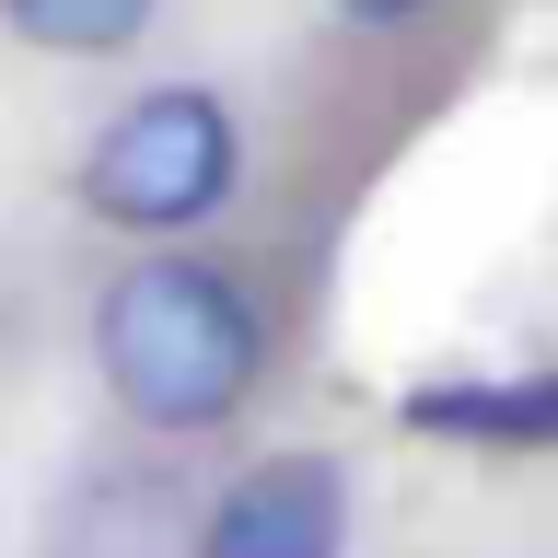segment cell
<instances>
[{
    "label": "cell",
    "mask_w": 558,
    "mask_h": 558,
    "mask_svg": "<svg viewBox=\"0 0 558 558\" xmlns=\"http://www.w3.org/2000/svg\"><path fill=\"white\" fill-rule=\"evenodd\" d=\"M94 361L140 430H221L256 396V314H244V291L221 268L151 256V268H129L105 291Z\"/></svg>",
    "instance_id": "cell-1"
},
{
    "label": "cell",
    "mask_w": 558,
    "mask_h": 558,
    "mask_svg": "<svg viewBox=\"0 0 558 558\" xmlns=\"http://www.w3.org/2000/svg\"><path fill=\"white\" fill-rule=\"evenodd\" d=\"M233 117H221V94H198V82H163V94H140L129 117H105L94 151H82V198L105 209V221H129V233H186V221H209V209L233 198Z\"/></svg>",
    "instance_id": "cell-2"
},
{
    "label": "cell",
    "mask_w": 558,
    "mask_h": 558,
    "mask_svg": "<svg viewBox=\"0 0 558 558\" xmlns=\"http://www.w3.org/2000/svg\"><path fill=\"white\" fill-rule=\"evenodd\" d=\"M349 547V488L326 453L256 465L244 488H221V512L198 523V558H338Z\"/></svg>",
    "instance_id": "cell-3"
},
{
    "label": "cell",
    "mask_w": 558,
    "mask_h": 558,
    "mask_svg": "<svg viewBox=\"0 0 558 558\" xmlns=\"http://www.w3.org/2000/svg\"><path fill=\"white\" fill-rule=\"evenodd\" d=\"M47 558H198V512H186L163 477L105 465V477H82V488L59 500Z\"/></svg>",
    "instance_id": "cell-4"
},
{
    "label": "cell",
    "mask_w": 558,
    "mask_h": 558,
    "mask_svg": "<svg viewBox=\"0 0 558 558\" xmlns=\"http://www.w3.org/2000/svg\"><path fill=\"white\" fill-rule=\"evenodd\" d=\"M418 430H453V442H512V453H535V442H558V373H500V384H430L418 396Z\"/></svg>",
    "instance_id": "cell-5"
},
{
    "label": "cell",
    "mask_w": 558,
    "mask_h": 558,
    "mask_svg": "<svg viewBox=\"0 0 558 558\" xmlns=\"http://www.w3.org/2000/svg\"><path fill=\"white\" fill-rule=\"evenodd\" d=\"M12 24L35 47H59V59H105V47H129L151 24V0H12Z\"/></svg>",
    "instance_id": "cell-6"
},
{
    "label": "cell",
    "mask_w": 558,
    "mask_h": 558,
    "mask_svg": "<svg viewBox=\"0 0 558 558\" xmlns=\"http://www.w3.org/2000/svg\"><path fill=\"white\" fill-rule=\"evenodd\" d=\"M338 12H361V24H408L418 0H338Z\"/></svg>",
    "instance_id": "cell-7"
},
{
    "label": "cell",
    "mask_w": 558,
    "mask_h": 558,
    "mask_svg": "<svg viewBox=\"0 0 558 558\" xmlns=\"http://www.w3.org/2000/svg\"><path fill=\"white\" fill-rule=\"evenodd\" d=\"M12 326H24V291H12V268H0V338H12Z\"/></svg>",
    "instance_id": "cell-8"
}]
</instances>
